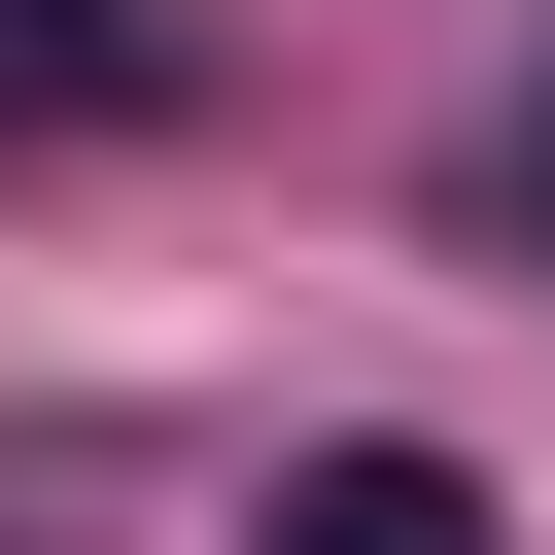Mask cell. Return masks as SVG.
<instances>
[{
    "instance_id": "obj_1",
    "label": "cell",
    "mask_w": 555,
    "mask_h": 555,
    "mask_svg": "<svg viewBox=\"0 0 555 555\" xmlns=\"http://www.w3.org/2000/svg\"><path fill=\"white\" fill-rule=\"evenodd\" d=\"M243 555H486V486H451V451H312Z\"/></svg>"
},
{
    "instance_id": "obj_2",
    "label": "cell",
    "mask_w": 555,
    "mask_h": 555,
    "mask_svg": "<svg viewBox=\"0 0 555 555\" xmlns=\"http://www.w3.org/2000/svg\"><path fill=\"white\" fill-rule=\"evenodd\" d=\"M0 104L69 139V104H173V0H0Z\"/></svg>"
},
{
    "instance_id": "obj_3",
    "label": "cell",
    "mask_w": 555,
    "mask_h": 555,
    "mask_svg": "<svg viewBox=\"0 0 555 555\" xmlns=\"http://www.w3.org/2000/svg\"><path fill=\"white\" fill-rule=\"evenodd\" d=\"M520 173H555V104H520Z\"/></svg>"
}]
</instances>
